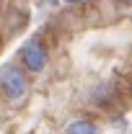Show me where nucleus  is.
Instances as JSON below:
<instances>
[{
    "label": "nucleus",
    "mask_w": 132,
    "mask_h": 134,
    "mask_svg": "<svg viewBox=\"0 0 132 134\" xmlns=\"http://www.w3.org/2000/svg\"><path fill=\"white\" fill-rule=\"evenodd\" d=\"M0 85H3V90H5V96L8 98H23V93H26V75H23V70L16 65H5L0 70Z\"/></svg>",
    "instance_id": "nucleus-1"
},
{
    "label": "nucleus",
    "mask_w": 132,
    "mask_h": 134,
    "mask_svg": "<svg viewBox=\"0 0 132 134\" xmlns=\"http://www.w3.org/2000/svg\"><path fill=\"white\" fill-rule=\"evenodd\" d=\"M21 62H23V67H26L29 72H42V70H44V65H47V49H44V44H42L36 36L23 44V49H21Z\"/></svg>",
    "instance_id": "nucleus-2"
},
{
    "label": "nucleus",
    "mask_w": 132,
    "mask_h": 134,
    "mask_svg": "<svg viewBox=\"0 0 132 134\" xmlns=\"http://www.w3.org/2000/svg\"><path fill=\"white\" fill-rule=\"evenodd\" d=\"M96 124L93 121H73L70 126L65 129V134H96Z\"/></svg>",
    "instance_id": "nucleus-3"
},
{
    "label": "nucleus",
    "mask_w": 132,
    "mask_h": 134,
    "mask_svg": "<svg viewBox=\"0 0 132 134\" xmlns=\"http://www.w3.org/2000/svg\"><path fill=\"white\" fill-rule=\"evenodd\" d=\"M73 3H75V0H73Z\"/></svg>",
    "instance_id": "nucleus-4"
}]
</instances>
